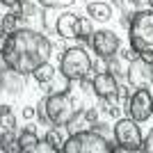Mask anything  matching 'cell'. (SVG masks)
<instances>
[{
    "label": "cell",
    "mask_w": 153,
    "mask_h": 153,
    "mask_svg": "<svg viewBox=\"0 0 153 153\" xmlns=\"http://www.w3.org/2000/svg\"><path fill=\"white\" fill-rule=\"evenodd\" d=\"M128 96H130V91H128V87H119V89H117V98H119V103H126L128 101Z\"/></svg>",
    "instance_id": "obj_27"
},
{
    "label": "cell",
    "mask_w": 153,
    "mask_h": 153,
    "mask_svg": "<svg viewBox=\"0 0 153 153\" xmlns=\"http://www.w3.org/2000/svg\"><path fill=\"white\" fill-rule=\"evenodd\" d=\"M126 80L133 87H151L153 85V69H151V57H137L128 64V73Z\"/></svg>",
    "instance_id": "obj_8"
},
{
    "label": "cell",
    "mask_w": 153,
    "mask_h": 153,
    "mask_svg": "<svg viewBox=\"0 0 153 153\" xmlns=\"http://www.w3.org/2000/svg\"><path fill=\"white\" fill-rule=\"evenodd\" d=\"M0 128L2 130H14L16 128V117H14L9 105H0Z\"/></svg>",
    "instance_id": "obj_20"
},
{
    "label": "cell",
    "mask_w": 153,
    "mask_h": 153,
    "mask_svg": "<svg viewBox=\"0 0 153 153\" xmlns=\"http://www.w3.org/2000/svg\"><path fill=\"white\" fill-rule=\"evenodd\" d=\"M142 151L153 153V128H151V133L146 135V140H142Z\"/></svg>",
    "instance_id": "obj_26"
},
{
    "label": "cell",
    "mask_w": 153,
    "mask_h": 153,
    "mask_svg": "<svg viewBox=\"0 0 153 153\" xmlns=\"http://www.w3.org/2000/svg\"><path fill=\"white\" fill-rule=\"evenodd\" d=\"M37 2L44 7V9H66V7H71L76 0H37Z\"/></svg>",
    "instance_id": "obj_22"
},
{
    "label": "cell",
    "mask_w": 153,
    "mask_h": 153,
    "mask_svg": "<svg viewBox=\"0 0 153 153\" xmlns=\"http://www.w3.org/2000/svg\"><path fill=\"white\" fill-rule=\"evenodd\" d=\"M126 112L135 121H146L153 114V94L149 87H135V91L126 101Z\"/></svg>",
    "instance_id": "obj_6"
},
{
    "label": "cell",
    "mask_w": 153,
    "mask_h": 153,
    "mask_svg": "<svg viewBox=\"0 0 153 153\" xmlns=\"http://www.w3.org/2000/svg\"><path fill=\"white\" fill-rule=\"evenodd\" d=\"M78 14L73 12H64L57 16V25H55V32H57L62 39H76V27H78Z\"/></svg>",
    "instance_id": "obj_12"
},
{
    "label": "cell",
    "mask_w": 153,
    "mask_h": 153,
    "mask_svg": "<svg viewBox=\"0 0 153 153\" xmlns=\"http://www.w3.org/2000/svg\"><path fill=\"white\" fill-rule=\"evenodd\" d=\"M32 76H34V80H37L39 85H48L55 78V69H53L48 62H44L41 66H37V69L32 71Z\"/></svg>",
    "instance_id": "obj_18"
},
{
    "label": "cell",
    "mask_w": 153,
    "mask_h": 153,
    "mask_svg": "<svg viewBox=\"0 0 153 153\" xmlns=\"http://www.w3.org/2000/svg\"><path fill=\"white\" fill-rule=\"evenodd\" d=\"M51 51L53 46L44 32L19 27L7 37L5 48L0 51V66H9V69L27 76L37 66L48 62Z\"/></svg>",
    "instance_id": "obj_1"
},
{
    "label": "cell",
    "mask_w": 153,
    "mask_h": 153,
    "mask_svg": "<svg viewBox=\"0 0 153 153\" xmlns=\"http://www.w3.org/2000/svg\"><path fill=\"white\" fill-rule=\"evenodd\" d=\"M128 59H123L119 53L117 55H112V57H108L105 59V71L108 73H112V76L119 80V78H126V73H128Z\"/></svg>",
    "instance_id": "obj_13"
},
{
    "label": "cell",
    "mask_w": 153,
    "mask_h": 153,
    "mask_svg": "<svg viewBox=\"0 0 153 153\" xmlns=\"http://www.w3.org/2000/svg\"><path fill=\"white\" fill-rule=\"evenodd\" d=\"M114 7L121 12V19H130L135 12H137V7H135V0H112Z\"/></svg>",
    "instance_id": "obj_21"
},
{
    "label": "cell",
    "mask_w": 153,
    "mask_h": 153,
    "mask_svg": "<svg viewBox=\"0 0 153 153\" xmlns=\"http://www.w3.org/2000/svg\"><path fill=\"white\" fill-rule=\"evenodd\" d=\"M7 37H9V34H7V32H5V27L0 25V51L5 48V41H7Z\"/></svg>",
    "instance_id": "obj_28"
},
{
    "label": "cell",
    "mask_w": 153,
    "mask_h": 153,
    "mask_svg": "<svg viewBox=\"0 0 153 153\" xmlns=\"http://www.w3.org/2000/svg\"><path fill=\"white\" fill-rule=\"evenodd\" d=\"M0 151H5V153H19L21 151L19 137L14 135V130H2V135H0Z\"/></svg>",
    "instance_id": "obj_17"
},
{
    "label": "cell",
    "mask_w": 153,
    "mask_h": 153,
    "mask_svg": "<svg viewBox=\"0 0 153 153\" xmlns=\"http://www.w3.org/2000/svg\"><path fill=\"white\" fill-rule=\"evenodd\" d=\"M0 69H2V91L16 96L25 89V73H19L9 66H0Z\"/></svg>",
    "instance_id": "obj_11"
},
{
    "label": "cell",
    "mask_w": 153,
    "mask_h": 153,
    "mask_svg": "<svg viewBox=\"0 0 153 153\" xmlns=\"http://www.w3.org/2000/svg\"><path fill=\"white\" fill-rule=\"evenodd\" d=\"M78 80H69L66 89L62 91H53L44 98V110L46 117H48V123L51 126H69L73 119L82 114V103H80V96L76 91Z\"/></svg>",
    "instance_id": "obj_2"
},
{
    "label": "cell",
    "mask_w": 153,
    "mask_h": 153,
    "mask_svg": "<svg viewBox=\"0 0 153 153\" xmlns=\"http://www.w3.org/2000/svg\"><path fill=\"white\" fill-rule=\"evenodd\" d=\"M82 121L91 128V123L98 121V108H85L82 110Z\"/></svg>",
    "instance_id": "obj_25"
},
{
    "label": "cell",
    "mask_w": 153,
    "mask_h": 153,
    "mask_svg": "<svg viewBox=\"0 0 153 153\" xmlns=\"http://www.w3.org/2000/svg\"><path fill=\"white\" fill-rule=\"evenodd\" d=\"M59 73L66 80H82L85 76L91 73V57L85 53L80 46H71L66 48L59 59Z\"/></svg>",
    "instance_id": "obj_5"
},
{
    "label": "cell",
    "mask_w": 153,
    "mask_h": 153,
    "mask_svg": "<svg viewBox=\"0 0 153 153\" xmlns=\"http://www.w3.org/2000/svg\"><path fill=\"white\" fill-rule=\"evenodd\" d=\"M64 153H108L110 151V142L98 135L96 130H76L71 133L64 142Z\"/></svg>",
    "instance_id": "obj_4"
},
{
    "label": "cell",
    "mask_w": 153,
    "mask_h": 153,
    "mask_svg": "<svg viewBox=\"0 0 153 153\" xmlns=\"http://www.w3.org/2000/svg\"><path fill=\"white\" fill-rule=\"evenodd\" d=\"M19 0H0V5H7V7H16Z\"/></svg>",
    "instance_id": "obj_31"
},
{
    "label": "cell",
    "mask_w": 153,
    "mask_h": 153,
    "mask_svg": "<svg viewBox=\"0 0 153 153\" xmlns=\"http://www.w3.org/2000/svg\"><path fill=\"white\" fill-rule=\"evenodd\" d=\"M87 14H89L91 21H101V23H105V21L112 19V7L108 5V2H89L87 5Z\"/></svg>",
    "instance_id": "obj_14"
},
{
    "label": "cell",
    "mask_w": 153,
    "mask_h": 153,
    "mask_svg": "<svg viewBox=\"0 0 153 153\" xmlns=\"http://www.w3.org/2000/svg\"><path fill=\"white\" fill-rule=\"evenodd\" d=\"M34 114H37V110H34V108H23V117H25V119H32Z\"/></svg>",
    "instance_id": "obj_29"
},
{
    "label": "cell",
    "mask_w": 153,
    "mask_h": 153,
    "mask_svg": "<svg viewBox=\"0 0 153 153\" xmlns=\"http://www.w3.org/2000/svg\"><path fill=\"white\" fill-rule=\"evenodd\" d=\"M91 130H96L98 135H103V137H105L108 142H110V137H114V128H110L108 123H101V121L91 123Z\"/></svg>",
    "instance_id": "obj_24"
},
{
    "label": "cell",
    "mask_w": 153,
    "mask_h": 153,
    "mask_svg": "<svg viewBox=\"0 0 153 153\" xmlns=\"http://www.w3.org/2000/svg\"><path fill=\"white\" fill-rule=\"evenodd\" d=\"M119 89V82L117 78L108 71H101L91 78V94H96L98 98H108V96H114Z\"/></svg>",
    "instance_id": "obj_10"
},
{
    "label": "cell",
    "mask_w": 153,
    "mask_h": 153,
    "mask_svg": "<svg viewBox=\"0 0 153 153\" xmlns=\"http://www.w3.org/2000/svg\"><path fill=\"white\" fill-rule=\"evenodd\" d=\"M37 144H39V135L32 128H25L23 133H19V146L23 153H32Z\"/></svg>",
    "instance_id": "obj_15"
},
{
    "label": "cell",
    "mask_w": 153,
    "mask_h": 153,
    "mask_svg": "<svg viewBox=\"0 0 153 153\" xmlns=\"http://www.w3.org/2000/svg\"><path fill=\"white\" fill-rule=\"evenodd\" d=\"M91 34H94V25H91V19H78V27H76V39L80 41H89Z\"/></svg>",
    "instance_id": "obj_19"
},
{
    "label": "cell",
    "mask_w": 153,
    "mask_h": 153,
    "mask_svg": "<svg viewBox=\"0 0 153 153\" xmlns=\"http://www.w3.org/2000/svg\"><path fill=\"white\" fill-rule=\"evenodd\" d=\"M114 140L128 149V151H142V133L135 119L126 117L114 123Z\"/></svg>",
    "instance_id": "obj_7"
},
{
    "label": "cell",
    "mask_w": 153,
    "mask_h": 153,
    "mask_svg": "<svg viewBox=\"0 0 153 153\" xmlns=\"http://www.w3.org/2000/svg\"><path fill=\"white\" fill-rule=\"evenodd\" d=\"M135 7L137 9H149V0H135Z\"/></svg>",
    "instance_id": "obj_30"
},
{
    "label": "cell",
    "mask_w": 153,
    "mask_h": 153,
    "mask_svg": "<svg viewBox=\"0 0 153 153\" xmlns=\"http://www.w3.org/2000/svg\"><path fill=\"white\" fill-rule=\"evenodd\" d=\"M0 25L5 27V32H7V34H12L14 30H19V23H16V14H14V12L5 14V16L0 19Z\"/></svg>",
    "instance_id": "obj_23"
},
{
    "label": "cell",
    "mask_w": 153,
    "mask_h": 153,
    "mask_svg": "<svg viewBox=\"0 0 153 153\" xmlns=\"http://www.w3.org/2000/svg\"><path fill=\"white\" fill-rule=\"evenodd\" d=\"M128 39L137 55L153 57V9H137L130 16Z\"/></svg>",
    "instance_id": "obj_3"
},
{
    "label": "cell",
    "mask_w": 153,
    "mask_h": 153,
    "mask_svg": "<svg viewBox=\"0 0 153 153\" xmlns=\"http://www.w3.org/2000/svg\"><path fill=\"white\" fill-rule=\"evenodd\" d=\"M89 44H91L94 53H96L101 59H108V57H112V55H117V53H119L121 41H119V37H117L112 30H98V32H94V34H91Z\"/></svg>",
    "instance_id": "obj_9"
},
{
    "label": "cell",
    "mask_w": 153,
    "mask_h": 153,
    "mask_svg": "<svg viewBox=\"0 0 153 153\" xmlns=\"http://www.w3.org/2000/svg\"><path fill=\"white\" fill-rule=\"evenodd\" d=\"M46 142L53 146V151H62L64 142H66V133L62 130V126H53L48 133H46Z\"/></svg>",
    "instance_id": "obj_16"
},
{
    "label": "cell",
    "mask_w": 153,
    "mask_h": 153,
    "mask_svg": "<svg viewBox=\"0 0 153 153\" xmlns=\"http://www.w3.org/2000/svg\"><path fill=\"white\" fill-rule=\"evenodd\" d=\"M149 9H153V0H149Z\"/></svg>",
    "instance_id": "obj_33"
},
{
    "label": "cell",
    "mask_w": 153,
    "mask_h": 153,
    "mask_svg": "<svg viewBox=\"0 0 153 153\" xmlns=\"http://www.w3.org/2000/svg\"><path fill=\"white\" fill-rule=\"evenodd\" d=\"M0 94H2V69H0Z\"/></svg>",
    "instance_id": "obj_32"
},
{
    "label": "cell",
    "mask_w": 153,
    "mask_h": 153,
    "mask_svg": "<svg viewBox=\"0 0 153 153\" xmlns=\"http://www.w3.org/2000/svg\"><path fill=\"white\" fill-rule=\"evenodd\" d=\"M0 19H2V9H0Z\"/></svg>",
    "instance_id": "obj_34"
}]
</instances>
